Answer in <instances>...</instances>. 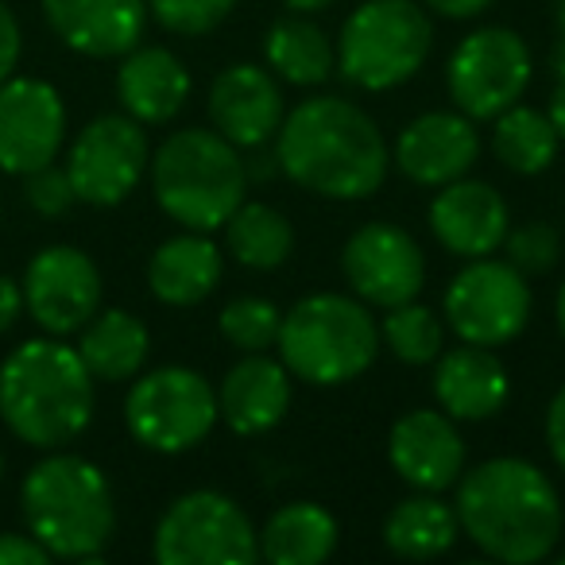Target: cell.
I'll use <instances>...</instances> for the list:
<instances>
[{"label":"cell","mask_w":565,"mask_h":565,"mask_svg":"<svg viewBox=\"0 0 565 565\" xmlns=\"http://www.w3.org/2000/svg\"><path fill=\"white\" fill-rule=\"evenodd\" d=\"M275 163L310 194L361 202L384 186L387 143L361 105L345 97H307L275 132Z\"/></svg>","instance_id":"cell-1"},{"label":"cell","mask_w":565,"mask_h":565,"mask_svg":"<svg viewBox=\"0 0 565 565\" xmlns=\"http://www.w3.org/2000/svg\"><path fill=\"white\" fill-rule=\"evenodd\" d=\"M454 511L461 531L508 565L550 557L565 523L554 480L523 457H492L465 472Z\"/></svg>","instance_id":"cell-2"},{"label":"cell","mask_w":565,"mask_h":565,"mask_svg":"<svg viewBox=\"0 0 565 565\" xmlns=\"http://www.w3.org/2000/svg\"><path fill=\"white\" fill-rule=\"evenodd\" d=\"M94 384L78 349L63 338H32L0 364V418L32 449H63L94 418Z\"/></svg>","instance_id":"cell-3"},{"label":"cell","mask_w":565,"mask_h":565,"mask_svg":"<svg viewBox=\"0 0 565 565\" xmlns=\"http://www.w3.org/2000/svg\"><path fill=\"white\" fill-rule=\"evenodd\" d=\"M28 534L63 562H102L117 531V503L105 472L78 454H51L20 484Z\"/></svg>","instance_id":"cell-4"},{"label":"cell","mask_w":565,"mask_h":565,"mask_svg":"<svg viewBox=\"0 0 565 565\" xmlns=\"http://www.w3.org/2000/svg\"><path fill=\"white\" fill-rule=\"evenodd\" d=\"M148 167L159 210L194 233L225 228L248 186L236 143H228L217 128H182L167 136Z\"/></svg>","instance_id":"cell-5"},{"label":"cell","mask_w":565,"mask_h":565,"mask_svg":"<svg viewBox=\"0 0 565 565\" xmlns=\"http://www.w3.org/2000/svg\"><path fill=\"white\" fill-rule=\"evenodd\" d=\"M275 349L295 380L341 387L372 369L380 353V326L369 307L349 295H310L282 315Z\"/></svg>","instance_id":"cell-6"},{"label":"cell","mask_w":565,"mask_h":565,"mask_svg":"<svg viewBox=\"0 0 565 565\" xmlns=\"http://www.w3.org/2000/svg\"><path fill=\"white\" fill-rule=\"evenodd\" d=\"M434 47L430 17L415 0H364L361 9L341 24L338 71L349 86L395 89L423 71Z\"/></svg>","instance_id":"cell-7"},{"label":"cell","mask_w":565,"mask_h":565,"mask_svg":"<svg viewBox=\"0 0 565 565\" xmlns=\"http://www.w3.org/2000/svg\"><path fill=\"white\" fill-rule=\"evenodd\" d=\"M217 418V387L186 364L148 372L125 399L128 434L151 454H186L202 446Z\"/></svg>","instance_id":"cell-8"},{"label":"cell","mask_w":565,"mask_h":565,"mask_svg":"<svg viewBox=\"0 0 565 565\" xmlns=\"http://www.w3.org/2000/svg\"><path fill=\"white\" fill-rule=\"evenodd\" d=\"M151 554L159 565H248L259 557V534L233 495L194 488L163 511Z\"/></svg>","instance_id":"cell-9"},{"label":"cell","mask_w":565,"mask_h":565,"mask_svg":"<svg viewBox=\"0 0 565 565\" xmlns=\"http://www.w3.org/2000/svg\"><path fill=\"white\" fill-rule=\"evenodd\" d=\"M531 82V47L511 28H477L454 47L446 86L469 120H495Z\"/></svg>","instance_id":"cell-10"},{"label":"cell","mask_w":565,"mask_h":565,"mask_svg":"<svg viewBox=\"0 0 565 565\" xmlns=\"http://www.w3.org/2000/svg\"><path fill=\"white\" fill-rule=\"evenodd\" d=\"M531 287L508 259H472L446 287V322L469 345H508L526 330Z\"/></svg>","instance_id":"cell-11"},{"label":"cell","mask_w":565,"mask_h":565,"mask_svg":"<svg viewBox=\"0 0 565 565\" xmlns=\"http://www.w3.org/2000/svg\"><path fill=\"white\" fill-rule=\"evenodd\" d=\"M151 163L143 125L128 113H105L94 117L71 143L66 174H71L74 198L97 210L120 205Z\"/></svg>","instance_id":"cell-12"},{"label":"cell","mask_w":565,"mask_h":565,"mask_svg":"<svg viewBox=\"0 0 565 565\" xmlns=\"http://www.w3.org/2000/svg\"><path fill=\"white\" fill-rule=\"evenodd\" d=\"M24 310L51 338H71L102 310V271L74 244H47L24 267Z\"/></svg>","instance_id":"cell-13"},{"label":"cell","mask_w":565,"mask_h":565,"mask_svg":"<svg viewBox=\"0 0 565 565\" xmlns=\"http://www.w3.org/2000/svg\"><path fill=\"white\" fill-rule=\"evenodd\" d=\"M341 271H345L349 287L364 302H372L380 310H392L418 299L426 279V259L407 228L372 221V225H361L345 241V248H341Z\"/></svg>","instance_id":"cell-14"},{"label":"cell","mask_w":565,"mask_h":565,"mask_svg":"<svg viewBox=\"0 0 565 565\" xmlns=\"http://www.w3.org/2000/svg\"><path fill=\"white\" fill-rule=\"evenodd\" d=\"M66 140V105L43 78L0 82V171L24 174L55 163Z\"/></svg>","instance_id":"cell-15"},{"label":"cell","mask_w":565,"mask_h":565,"mask_svg":"<svg viewBox=\"0 0 565 565\" xmlns=\"http://www.w3.org/2000/svg\"><path fill=\"white\" fill-rule=\"evenodd\" d=\"M438 190L441 194L430 202V228L441 248L465 259L492 256L503 248L511 213L500 190L477 179H454Z\"/></svg>","instance_id":"cell-16"},{"label":"cell","mask_w":565,"mask_h":565,"mask_svg":"<svg viewBox=\"0 0 565 565\" xmlns=\"http://www.w3.org/2000/svg\"><path fill=\"white\" fill-rule=\"evenodd\" d=\"M480 156L477 120L457 113H423L399 132L395 163L418 186H446L465 179Z\"/></svg>","instance_id":"cell-17"},{"label":"cell","mask_w":565,"mask_h":565,"mask_svg":"<svg viewBox=\"0 0 565 565\" xmlns=\"http://www.w3.org/2000/svg\"><path fill=\"white\" fill-rule=\"evenodd\" d=\"M282 89L256 63H236L213 78L210 86V120L228 143L236 148H264L279 132Z\"/></svg>","instance_id":"cell-18"},{"label":"cell","mask_w":565,"mask_h":565,"mask_svg":"<svg viewBox=\"0 0 565 565\" xmlns=\"http://www.w3.org/2000/svg\"><path fill=\"white\" fill-rule=\"evenodd\" d=\"M392 469L415 492H446L465 472V441L454 418L441 411H411L392 426L387 438Z\"/></svg>","instance_id":"cell-19"},{"label":"cell","mask_w":565,"mask_h":565,"mask_svg":"<svg viewBox=\"0 0 565 565\" xmlns=\"http://www.w3.org/2000/svg\"><path fill=\"white\" fill-rule=\"evenodd\" d=\"M51 32L86 58H120L140 47L148 0H43Z\"/></svg>","instance_id":"cell-20"},{"label":"cell","mask_w":565,"mask_h":565,"mask_svg":"<svg viewBox=\"0 0 565 565\" xmlns=\"http://www.w3.org/2000/svg\"><path fill=\"white\" fill-rule=\"evenodd\" d=\"M434 395H438V407L449 418L484 423V418L503 411L511 395V380L492 349L461 341L457 349L438 353V361H434Z\"/></svg>","instance_id":"cell-21"},{"label":"cell","mask_w":565,"mask_h":565,"mask_svg":"<svg viewBox=\"0 0 565 565\" xmlns=\"http://www.w3.org/2000/svg\"><path fill=\"white\" fill-rule=\"evenodd\" d=\"M217 411L236 434H267L291 411V372L267 353H244L217 387Z\"/></svg>","instance_id":"cell-22"},{"label":"cell","mask_w":565,"mask_h":565,"mask_svg":"<svg viewBox=\"0 0 565 565\" xmlns=\"http://www.w3.org/2000/svg\"><path fill=\"white\" fill-rule=\"evenodd\" d=\"M117 97L140 125H167L190 97V71L167 47H132L117 71Z\"/></svg>","instance_id":"cell-23"},{"label":"cell","mask_w":565,"mask_h":565,"mask_svg":"<svg viewBox=\"0 0 565 565\" xmlns=\"http://www.w3.org/2000/svg\"><path fill=\"white\" fill-rule=\"evenodd\" d=\"M225 256L210 241V233H186L163 241L148 259V287L167 307H198L217 291Z\"/></svg>","instance_id":"cell-24"},{"label":"cell","mask_w":565,"mask_h":565,"mask_svg":"<svg viewBox=\"0 0 565 565\" xmlns=\"http://www.w3.org/2000/svg\"><path fill=\"white\" fill-rule=\"evenodd\" d=\"M78 333V356L94 380L125 384V380L140 376L151 338L148 326L136 315H128V310H97Z\"/></svg>","instance_id":"cell-25"},{"label":"cell","mask_w":565,"mask_h":565,"mask_svg":"<svg viewBox=\"0 0 565 565\" xmlns=\"http://www.w3.org/2000/svg\"><path fill=\"white\" fill-rule=\"evenodd\" d=\"M338 550V519L322 503H282L259 534V554L275 565H318Z\"/></svg>","instance_id":"cell-26"},{"label":"cell","mask_w":565,"mask_h":565,"mask_svg":"<svg viewBox=\"0 0 565 565\" xmlns=\"http://www.w3.org/2000/svg\"><path fill=\"white\" fill-rule=\"evenodd\" d=\"M457 511L438 492H415L399 500L384 519V542L392 554L411 557V562H430L454 550L457 542Z\"/></svg>","instance_id":"cell-27"},{"label":"cell","mask_w":565,"mask_h":565,"mask_svg":"<svg viewBox=\"0 0 565 565\" xmlns=\"http://www.w3.org/2000/svg\"><path fill=\"white\" fill-rule=\"evenodd\" d=\"M264 55L267 66L291 86H322L338 66V51H333L330 35L299 12L275 20L267 28Z\"/></svg>","instance_id":"cell-28"},{"label":"cell","mask_w":565,"mask_h":565,"mask_svg":"<svg viewBox=\"0 0 565 565\" xmlns=\"http://www.w3.org/2000/svg\"><path fill=\"white\" fill-rule=\"evenodd\" d=\"M228 252L236 264L252 267V271H275L287 264L295 248V228L275 205L264 202H241L233 217L225 221Z\"/></svg>","instance_id":"cell-29"},{"label":"cell","mask_w":565,"mask_h":565,"mask_svg":"<svg viewBox=\"0 0 565 565\" xmlns=\"http://www.w3.org/2000/svg\"><path fill=\"white\" fill-rule=\"evenodd\" d=\"M492 148L508 171L515 174H542L557 159L562 136L550 125L546 113L526 109V105H511L495 117L492 128Z\"/></svg>","instance_id":"cell-30"},{"label":"cell","mask_w":565,"mask_h":565,"mask_svg":"<svg viewBox=\"0 0 565 565\" xmlns=\"http://www.w3.org/2000/svg\"><path fill=\"white\" fill-rule=\"evenodd\" d=\"M441 322L423 302H403L392 307L384 318V341L403 364H434L441 353Z\"/></svg>","instance_id":"cell-31"},{"label":"cell","mask_w":565,"mask_h":565,"mask_svg":"<svg viewBox=\"0 0 565 565\" xmlns=\"http://www.w3.org/2000/svg\"><path fill=\"white\" fill-rule=\"evenodd\" d=\"M279 326H282V310L267 299H256V295H244V299H233L217 318L221 338L228 341L241 353H264L279 341Z\"/></svg>","instance_id":"cell-32"},{"label":"cell","mask_w":565,"mask_h":565,"mask_svg":"<svg viewBox=\"0 0 565 565\" xmlns=\"http://www.w3.org/2000/svg\"><path fill=\"white\" fill-rule=\"evenodd\" d=\"M236 0H148V12L159 28L174 35H210L228 20Z\"/></svg>","instance_id":"cell-33"},{"label":"cell","mask_w":565,"mask_h":565,"mask_svg":"<svg viewBox=\"0 0 565 565\" xmlns=\"http://www.w3.org/2000/svg\"><path fill=\"white\" fill-rule=\"evenodd\" d=\"M508 264H515L523 275H542L562 256V236L550 221H526L508 233Z\"/></svg>","instance_id":"cell-34"},{"label":"cell","mask_w":565,"mask_h":565,"mask_svg":"<svg viewBox=\"0 0 565 565\" xmlns=\"http://www.w3.org/2000/svg\"><path fill=\"white\" fill-rule=\"evenodd\" d=\"M24 202L32 205L35 213H43V217H63V213L78 202L66 167L47 163V167H40V171L24 174Z\"/></svg>","instance_id":"cell-35"},{"label":"cell","mask_w":565,"mask_h":565,"mask_svg":"<svg viewBox=\"0 0 565 565\" xmlns=\"http://www.w3.org/2000/svg\"><path fill=\"white\" fill-rule=\"evenodd\" d=\"M20 51H24V35H20L17 12L0 0V82H9L20 66Z\"/></svg>","instance_id":"cell-36"},{"label":"cell","mask_w":565,"mask_h":565,"mask_svg":"<svg viewBox=\"0 0 565 565\" xmlns=\"http://www.w3.org/2000/svg\"><path fill=\"white\" fill-rule=\"evenodd\" d=\"M47 562H51V554L43 550L40 539L17 534V531L0 534V565H47Z\"/></svg>","instance_id":"cell-37"},{"label":"cell","mask_w":565,"mask_h":565,"mask_svg":"<svg viewBox=\"0 0 565 565\" xmlns=\"http://www.w3.org/2000/svg\"><path fill=\"white\" fill-rule=\"evenodd\" d=\"M546 446H550L554 461L562 465V472H565V384L557 387V395L550 399V411H546Z\"/></svg>","instance_id":"cell-38"},{"label":"cell","mask_w":565,"mask_h":565,"mask_svg":"<svg viewBox=\"0 0 565 565\" xmlns=\"http://www.w3.org/2000/svg\"><path fill=\"white\" fill-rule=\"evenodd\" d=\"M24 315V287L12 275H0V338L12 330Z\"/></svg>","instance_id":"cell-39"},{"label":"cell","mask_w":565,"mask_h":565,"mask_svg":"<svg viewBox=\"0 0 565 565\" xmlns=\"http://www.w3.org/2000/svg\"><path fill=\"white\" fill-rule=\"evenodd\" d=\"M426 4L446 20H472V17H480L492 0H426Z\"/></svg>","instance_id":"cell-40"},{"label":"cell","mask_w":565,"mask_h":565,"mask_svg":"<svg viewBox=\"0 0 565 565\" xmlns=\"http://www.w3.org/2000/svg\"><path fill=\"white\" fill-rule=\"evenodd\" d=\"M554 71H557V82H554V94H550V113H546V117H550V125L557 128V136L565 140V55L557 58Z\"/></svg>","instance_id":"cell-41"},{"label":"cell","mask_w":565,"mask_h":565,"mask_svg":"<svg viewBox=\"0 0 565 565\" xmlns=\"http://www.w3.org/2000/svg\"><path fill=\"white\" fill-rule=\"evenodd\" d=\"M291 12H299V17H315V12H322V9H330L333 0H282Z\"/></svg>","instance_id":"cell-42"},{"label":"cell","mask_w":565,"mask_h":565,"mask_svg":"<svg viewBox=\"0 0 565 565\" xmlns=\"http://www.w3.org/2000/svg\"><path fill=\"white\" fill-rule=\"evenodd\" d=\"M557 330H562V338H565V282H562V291H557Z\"/></svg>","instance_id":"cell-43"},{"label":"cell","mask_w":565,"mask_h":565,"mask_svg":"<svg viewBox=\"0 0 565 565\" xmlns=\"http://www.w3.org/2000/svg\"><path fill=\"white\" fill-rule=\"evenodd\" d=\"M557 32H562V43H565V0H557Z\"/></svg>","instance_id":"cell-44"},{"label":"cell","mask_w":565,"mask_h":565,"mask_svg":"<svg viewBox=\"0 0 565 565\" xmlns=\"http://www.w3.org/2000/svg\"><path fill=\"white\" fill-rule=\"evenodd\" d=\"M0 480H4V457H0Z\"/></svg>","instance_id":"cell-45"},{"label":"cell","mask_w":565,"mask_h":565,"mask_svg":"<svg viewBox=\"0 0 565 565\" xmlns=\"http://www.w3.org/2000/svg\"><path fill=\"white\" fill-rule=\"evenodd\" d=\"M562 565H565V554H562Z\"/></svg>","instance_id":"cell-46"}]
</instances>
